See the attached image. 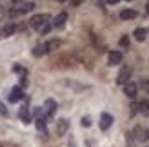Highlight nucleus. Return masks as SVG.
Segmentation results:
<instances>
[{
	"instance_id": "nucleus-1",
	"label": "nucleus",
	"mask_w": 149,
	"mask_h": 147,
	"mask_svg": "<svg viewBox=\"0 0 149 147\" xmlns=\"http://www.w3.org/2000/svg\"><path fill=\"white\" fill-rule=\"evenodd\" d=\"M49 20H51L49 15H35V17L29 20V24H31V27L36 29V31H42V29L46 27L47 24H51Z\"/></svg>"
},
{
	"instance_id": "nucleus-7",
	"label": "nucleus",
	"mask_w": 149,
	"mask_h": 147,
	"mask_svg": "<svg viewBox=\"0 0 149 147\" xmlns=\"http://www.w3.org/2000/svg\"><path fill=\"white\" fill-rule=\"evenodd\" d=\"M111 123H113V116H111L109 113H102V114H100V129H102V131L109 129Z\"/></svg>"
},
{
	"instance_id": "nucleus-22",
	"label": "nucleus",
	"mask_w": 149,
	"mask_h": 147,
	"mask_svg": "<svg viewBox=\"0 0 149 147\" xmlns=\"http://www.w3.org/2000/svg\"><path fill=\"white\" fill-rule=\"evenodd\" d=\"M49 31H51V24H47V26H46V27H44V29H42V31H40V33H42V35H46V33H49Z\"/></svg>"
},
{
	"instance_id": "nucleus-3",
	"label": "nucleus",
	"mask_w": 149,
	"mask_h": 147,
	"mask_svg": "<svg viewBox=\"0 0 149 147\" xmlns=\"http://www.w3.org/2000/svg\"><path fill=\"white\" fill-rule=\"evenodd\" d=\"M133 136L136 142H147L149 140V129H146L144 126H136L133 129Z\"/></svg>"
},
{
	"instance_id": "nucleus-6",
	"label": "nucleus",
	"mask_w": 149,
	"mask_h": 147,
	"mask_svg": "<svg viewBox=\"0 0 149 147\" xmlns=\"http://www.w3.org/2000/svg\"><path fill=\"white\" fill-rule=\"evenodd\" d=\"M24 98V91H22V87H13L11 89V94H9V102L11 104H17Z\"/></svg>"
},
{
	"instance_id": "nucleus-23",
	"label": "nucleus",
	"mask_w": 149,
	"mask_h": 147,
	"mask_svg": "<svg viewBox=\"0 0 149 147\" xmlns=\"http://www.w3.org/2000/svg\"><path fill=\"white\" fill-rule=\"evenodd\" d=\"M127 44H129V40H127V38H125V36H124V38L120 40V46H127Z\"/></svg>"
},
{
	"instance_id": "nucleus-13",
	"label": "nucleus",
	"mask_w": 149,
	"mask_h": 147,
	"mask_svg": "<svg viewBox=\"0 0 149 147\" xmlns=\"http://www.w3.org/2000/svg\"><path fill=\"white\" fill-rule=\"evenodd\" d=\"M15 33V26L9 24V26H4L2 29H0V38H6V36H9Z\"/></svg>"
},
{
	"instance_id": "nucleus-16",
	"label": "nucleus",
	"mask_w": 149,
	"mask_h": 147,
	"mask_svg": "<svg viewBox=\"0 0 149 147\" xmlns=\"http://www.w3.org/2000/svg\"><path fill=\"white\" fill-rule=\"evenodd\" d=\"M20 120H22V122H26V123L31 122V114H29L27 107H22V109H20Z\"/></svg>"
},
{
	"instance_id": "nucleus-20",
	"label": "nucleus",
	"mask_w": 149,
	"mask_h": 147,
	"mask_svg": "<svg viewBox=\"0 0 149 147\" xmlns=\"http://www.w3.org/2000/svg\"><path fill=\"white\" fill-rule=\"evenodd\" d=\"M140 87H142V89L149 94V80H142V84H140Z\"/></svg>"
},
{
	"instance_id": "nucleus-2",
	"label": "nucleus",
	"mask_w": 149,
	"mask_h": 147,
	"mask_svg": "<svg viewBox=\"0 0 149 147\" xmlns=\"http://www.w3.org/2000/svg\"><path fill=\"white\" fill-rule=\"evenodd\" d=\"M35 7V2H26V0H17L13 2V13H27Z\"/></svg>"
},
{
	"instance_id": "nucleus-24",
	"label": "nucleus",
	"mask_w": 149,
	"mask_h": 147,
	"mask_svg": "<svg viewBox=\"0 0 149 147\" xmlns=\"http://www.w3.org/2000/svg\"><path fill=\"white\" fill-rule=\"evenodd\" d=\"M82 123H84V126L87 127V126H89V118H84V120H82Z\"/></svg>"
},
{
	"instance_id": "nucleus-17",
	"label": "nucleus",
	"mask_w": 149,
	"mask_h": 147,
	"mask_svg": "<svg viewBox=\"0 0 149 147\" xmlns=\"http://www.w3.org/2000/svg\"><path fill=\"white\" fill-rule=\"evenodd\" d=\"M47 51H46V44H40V46H36L35 49H33V55L35 56H42V55H46Z\"/></svg>"
},
{
	"instance_id": "nucleus-10",
	"label": "nucleus",
	"mask_w": 149,
	"mask_h": 147,
	"mask_svg": "<svg viewBox=\"0 0 149 147\" xmlns=\"http://www.w3.org/2000/svg\"><path fill=\"white\" fill-rule=\"evenodd\" d=\"M65 20H68V13H58L56 17H55V20H53V27H62L64 24H65Z\"/></svg>"
},
{
	"instance_id": "nucleus-27",
	"label": "nucleus",
	"mask_w": 149,
	"mask_h": 147,
	"mask_svg": "<svg viewBox=\"0 0 149 147\" xmlns=\"http://www.w3.org/2000/svg\"><path fill=\"white\" fill-rule=\"evenodd\" d=\"M0 147H2V145H0Z\"/></svg>"
},
{
	"instance_id": "nucleus-18",
	"label": "nucleus",
	"mask_w": 149,
	"mask_h": 147,
	"mask_svg": "<svg viewBox=\"0 0 149 147\" xmlns=\"http://www.w3.org/2000/svg\"><path fill=\"white\" fill-rule=\"evenodd\" d=\"M58 46H60V42L58 40H51V42H46V51L49 53V51H53V49H56Z\"/></svg>"
},
{
	"instance_id": "nucleus-9",
	"label": "nucleus",
	"mask_w": 149,
	"mask_h": 147,
	"mask_svg": "<svg viewBox=\"0 0 149 147\" xmlns=\"http://www.w3.org/2000/svg\"><path fill=\"white\" fill-rule=\"evenodd\" d=\"M44 109H46V114L47 116H53L55 114V111H56V102L55 100H46V104H44Z\"/></svg>"
},
{
	"instance_id": "nucleus-4",
	"label": "nucleus",
	"mask_w": 149,
	"mask_h": 147,
	"mask_svg": "<svg viewBox=\"0 0 149 147\" xmlns=\"http://www.w3.org/2000/svg\"><path fill=\"white\" fill-rule=\"evenodd\" d=\"M131 73H133V69L129 67V65H124V69H122L120 73H118V76H116V84H120V85H125V84H129Z\"/></svg>"
},
{
	"instance_id": "nucleus-19",
	"label": "nucleus",
	"mask_w": 149,
	"mask_h": 147,
	"mask_svg": "<svg viewBox=\"0 0 149 147\" xmlns=\"http://www.w3.org/2000/svg\"><path fill=\"white\" fill-rule=\"evenodd\" d=\"M36 127H38V129H46V120H44V118H38V120H36Z\"/></svg>"
},
{
	"instance_id": "nucleus-11",
	"label": "nucleus",
	"mask_w": 149,
	"mask_h": 147,
	"mask_svg": "<svg viewBox=\"0 0 149 147\" xmlns=\"http://www.w3.org/2000/svg\"><path fill=\"white\" fill-rule=\"evenodd\" d=\"M68 127H69L68 120H58V122H56V133L60 135V136L65 133V131H68Z\"/></svg>"
},
{
	"instance_id": "nucleus-25",
	"label": "nucleus",
	"mask_w": 149,
	"mask_h": 147,
	"mask_svg": "<svg viewBox=\"0 0 149 147\" xmlns=\"http://www.w3.org/2000/svg\"><path fill=\"white\" fill-rule=\"evenodd\" d=\"M146 11H147V15H149V4H147V6H146Z\"/></svg>"
},
{
	"instance_id": "nucleus-21",
	"label": "nucleus",
	"mask_w": 149,
	"mask_h": 147,
	"mask_svg": "<svg viewBox=\"0 0 149 147\" xmlns=\"http://www.w3.org/2000/svg\"><path fill=\"white\" fill-rule=\"evenodd\" d=\"M0 114H4V116L7 114V109H6V105L2 104V102H0Z\"/></svg>"
},
{
	"instance_id": "nucleus-8",
	"label": "nucleus",
	"mask_w": 149,
	"mask_h": 147,
	"mask_svg": "<svg viewBox=\"0 0 149 147\" xmlns=\"http://www.w3.org/2000/svg\"><path fill=\"white\" fill-rule=\"evenodd\" d=\"M136 91H138V87H136V84H133V82L124 85V93H125V96H127V98H135L136 96Z\"/></svg>"
},
{
	"instance_id": "nucleus-5",
	"label": "nucleus",
	"mask_w": 149,
	"mask_h": 147,
	"mask_svg": "<svg viewBox=\"0 0 149 147\" xmlns=\"http://www.w3.org/2000/svg\"><path fill=\"white\" fill-rule=\"evenodd\" d=\"M122 62V53L120 51H109L107 55V64L109 65H118Z\"/></svg>"
},
{
	"instance_id": "nucleus-14",
	"label": "nucleus",
	"mask_w": 149,
	"mask_h": 147,
	"mask_svg": "<svg viewBox=\"0 0 149 147\" xmlns=\"http://www.w3.org/2000/svg\"><path fill=\"white\" fill-rule=\"evenodd\" d=\"M135 38L138 40V42H142V40H146V36H147V29L146 27H138V29H135Z\"/></svg>"
},
{
	"instance_id": "nucleus-12",
	"label": "nucleus",
	"mask_w": 149,
	"mask_h": 147,
	"mask_svg": "<svg viewBox=\"0 0 149 147\" xmlns=\"http://www.w3.org/2000/svg\"><path fill=\"white\" fill-rule=\"evenodd\" d=\"M120 18L122 20H133V18H136V11L135 9H124L120 13Z\"/></svg>"
},
{
	"instance_id": "nucleus-26",
	"label": "nucleus",
	"mask_w": 149,
	"mask_h": 147,
	"mask_svg": "<svg viewBox=\"0 0 149 147\" xmlns=\"http://www.w3.org/2000/svg\"><path fill=\"white\" fill-rule=\"evenodd\" d=\"M4 17V13H2V9H0V18H2Z\"/></svg>"
},
{
	"instance_id": "nucleus-15",
	"label": "nucleus",
	"mask_w": 149,
	"mask_h": 147,
	"mask_svg": "<svg viewBox=\"0 0 149 147\" xmlns=\"http://www.w3.org/2000/svg\"><path fill=\"white\" fill-rule=\"evenodd\" d=\"M138 109H140V114H144V116H149V102L147 100H142L138 104Z\"/></svg>"
}]
</instances>
